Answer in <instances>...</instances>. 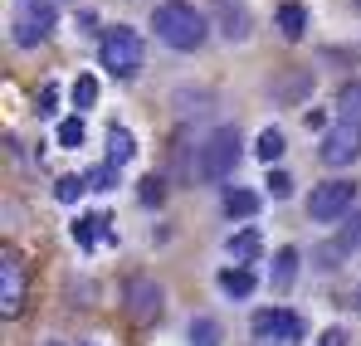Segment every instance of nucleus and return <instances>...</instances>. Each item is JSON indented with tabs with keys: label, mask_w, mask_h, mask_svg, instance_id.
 I'll use <instances>...</instances> for the list:
<instances>
[{
	"label": "nucleus",
	"mask_w": 361,
	"mask_h": 346,
	"mask_svg": "<svg viewBox=\"0 0 361 346\" xmlns=\"http://www.w3.org/2000/svg\"><path fill=\"white\" fill-rule=\"evenodd\" d=\"M249 332L259 342H302L307 322H302L298 312H288V307H259L254 322H249Z\"/></svg>",
	"instance_id": "obj_6"
},
{
	"label": "nucleus",
	"mask_w": 361,
	"mask_h": 346,
	"mask_svg": "<svg viewBox=\"0 0 361 346\" xmlns=\"http://www.w3.org/2000/svg\"><path fill=\"white\" fill-rule=\"evenodd\" d=\"M152 30H157V39H161L166 49H200V44H205V20H200V10L185 5V0L157 5Z\"/></svg>",
	"instance_id": "obj_1"
},
{
	"label": "nucleus",
	"mask_w": 361,
	"mask_h": 346,
	"mask_svg": "<svg viewBox=\"0 0 361 346\" xmlns=\"http://www.w3.org/2000/svg\"><path fill=\"white\" fill-rule=\"evenodd\" d=\"M317 346H347V332H342V327H327V332H322V342Z\"/></svg>",
	"instance_id": "obj_29"
},
{
	"label": "nucleus",
	"mask_w": 361,
	"mask_h": 346,
	"mask_svg": "<svg viewBox=\"0 0 361 346\" xmlns=\"http://www.w3.org/2000/svg\"><path fill=\"white\" fill-rule=\"evenodd\" d=\"M215 5V25H220V35L225 39H249V30H254V15H249V5L244 0H210Z\"/></svg>",
	"instance_id": "obj_9"
},
{
	"label": "nucleus",
	"mask_w": 361,
	"mask_h": 346,
	"mask_svg": "<svg viewBox=\"0 0 361 346\" xmlns=\"http://www.w3.org/2000/svg\"><path fill=\"white\" fill-rule=\"evenodd\" d=\"M20 307H25V264L15 249H5L0 254V312L20 317Z\"/></svg>",
	"instance_id": "obj_8"
},
{
	"label": "nucleus",
	"mask_w": 361,
	"mask_h": 346,
	"mask_svg": "<svg viewBox=\"0 0 361 346\" xmlns=\"http://www.w3.org/2000/svg\"><path fill=\"white\" fill-rule=\"evenodd\" d=\"M35 108H39V117H54V108H59V88L49 83V88L39 93V103H35Z\"/></svg>",
	"instance_id": "obj_28"
},
{
	"label": "nucleus",
	"mask_w": 361,
	"mask_h": 346,
	"mask_svg": "<svg viewBox=\"0 0 361 346\" xmlns=\"http://www.w3.org/2000/svg\"><path fill=\"white\" fill-rule=\"evenodd\" d=\"M225 254H230V259H240V264H254V259L264 254V239H259V230H240V234H230Z\"/></svg>",
	"instance_id": "obj_13"
},
{
	"label": "nucleus",
	"mask_w": 361,
	"mask_h": 346,
	"mask_svg": "<svg viewBox=\"0 0 361 346\" xmlns=\"http://www.w3.org/2000/svg\"><path fill=\"white\" fill-rule=\"evenodd\" d=\"M220 288L230 297H249L254 292V273L249 268H220Z\"/></svg>",
	"instance_id": "obj_18"
},
{
	"label": "nucleus",
	"mask_w": 361,
	"mask_h": 346,
	"mask_svg": "<svg viewBox=\"0 0 361 346\" xmlns=\"http://www.w3.org/2000/svg\"><path fill=\"white\" fill-rule=\"evenodd\" d=\"M93 103H98V78H93V73H83V78L73 83V108H78V113H88Z\"/></svg>",
	"instance_id": "obj_23"
},
{
	"label": "nucleus",
	"mask_w": 361,
	"mask_h": 346,
	"mask_svg": "<svg viewBox=\"0 0 361 346\" xmlns=\"http://www.w3.org/2000/svg\"><path fill=\"white\" fill-rule=\"evenodd\" d=\"M83 185H88V175H59V180H54V200H59V205H73V200L83 195Z\"/></svg>",
	"instance_id": "obj_22"
},
{
	"label": "nucleus",
	"mask_w": 361,
	"mask_h": 346,
	"mask_svg": "<svg viewBox=\"0 0 361 346\" xmlns=\"http://www.w3.org/2000/svg\"><path fill=\"white\" fill-rule=\"evenodd\" d=\"M225 215L230 220H254L259 215V195L254 190H225Z\"/></svg>",
	"instance_id": "obj_16"
},
{
	"label": "nucleus",
	"mask_w": 361,
	"mask_h": 346,
	"mask_svg": "<svg viewBox=\"0 0 361 346\" xmlns=\"http://www.w3.org/2000/svg\"><path fill=\"white\" fill-rule=\"evenodd\" d=\"M137 195H142V205H147V210H157V205L166 200V180H161V175H147Z\"/></svg>",
	"instance_id": "obj_24"
},
{
	"label": "nucleus",
	"mask_w": 361,
	"mask_h": 346,
	"mask_svg": "<svg viewBox=\"0 0 361 346\" xmlns=\"http://www.w3.org/2000/svg\"><path fill=\"white\" fill-rule=\"evenodd\" d=\"M78 30L83 35H98V15H78Z\"/></svg>",
	"instance_id": "obj_30"
},
{
	"label": "nucleus",
	"mask_w": 361,
	"mask_h": 346,
	"mask_svg": "<svg viewBox=\"0 0 361 346\" xmlns=\"http://www.w3.org/2000/svg\"><path fill=\"white\" fill-rule=\"evenodd\" d=\"M142 39H137V30H127V25H113V30H103V68L113 73V78H132V73H142Z\"/></svg>",
	"instance_id": "obj_3"
},
{
	"label": "nucleus",
	"mask_w": 361,
	"mask_h": 346,
	"mask_svg": "<svg viewBox=\"0 0 361 346\" xmlns=\"http://www.w3.org/2000/svg\"><path fill=\"white\" fill-rule=\"evenodd\" d=\"M244 156V142L235 127H215L205 142H200V161H195V175L200 180H225V175L240 166Z\"/></svg>",
	"instance_id": "obj_2"
},
{
	"label": "nucleus",
	"mask_w": 361,
	"mask_h": 346,
	"mask_svg": "<svg viewBox=\"0 0 361 346\" xmlns=\"http://www.w3.org/2000/svg\"><path fill=\"white\" fill-rule=\"evenodd\" d=\"M269 195H274V200H288V195H293V175L274 171V175H269Z\"/></svg>",
	"instance_id": "obj_27"
},
{
	"label": "nucleus",
	"mask_w": 361,
	"mask_h": 346,
	"mask_svg": "<svg viewBox=\"0 0 361 346\" xmlns=\"http://www.w3.org/2000/svg\"><path fill=\"white\" fill-rule=\"evenodd\" d=\"M352 200H357V185H352V180H322V185L307 195V220L332 225V220H342V215L352 210Z\"/></svg>",
	"instance_id": "obj_5"
},
{
	"label": "nucleus",
	"mask_w": 361,
	"mask_h": 346,
	"mask_svg": "<svg viewBox=\"0 0 361 346\" xmlns=\"http://www.w3.org/2000/svg\"><path fill=\"white\" fill-rule=\"evenodd\" d=\"M59 147H83V117H63L59 122Z\"/></svg>",
	"instance_id": "obj_25"
},
{
	"label": "nucleus",
	"mask_w": 361,
	"mask_h": 346,
	"mask_svg": "<svg viewBox=\"0 0 361 346\" xmlns=\"http://www.w3.org/2000/svg\"><path fill=\"white\" fill-rule=\"evenodd\" d=\"M361 244V220H347V230L337 234L332 244H322V268H337V264H347V254Z\"/></svg>",
	"instance_id": "obj_11"
},
{
	"label": "nucleus",
	"mask_w": 361,
	"mask_h": 346,
	"mask_svg": "<svg viewBox=\"0 0 361 346\" xmlns=\"http://www.w3.org/2000/svg\"><path fill=\"white\" fill-rule=\"evenodd\" d=\"M302 30H307V5L302 0H283L279 5V35L283 39H302Z\"/></svg>",
	"instance_id": "obj_12"
},
{
	"label": "nucleus",
	"mask_w": 361,
	"mask_h": 346,
	"mask_svg": "<svg viewBox=\"0 0 361 346\" xmlns=\"http://www.w3.org/2000/svg\"><path fill=\"white\" fill-rule=\"evenodd\" d=\"M337 122H361V83H347L337 93Z\"/></svg>",
	"instance_id": "obj_19"
},
{
	"label": "nucleus",
	"mask_w": 361,
	"mask_h": 346,
	"mask_svg": "<svg viewBox=\"0 0 361 346\" xmlns=\"http://www.w3.org/2000/svg\"><path fill=\"white\" fill-rule=\"evenodd\" d=\"M220 337H225V332H220L215 317H195V322H190V346H220Z\"/></svg>",
	"instance_id": "obj_21"
},
{
	"label": "nucleus",
	"mask_w": 361,
	"mask_h": 346,
	"mask_svg": "<svg viewBox=\"0 0 361 346\" xmlns=\"http://www.w3.org/2000/svg\"><path fill=\"white\" fill-rule=\"evenodd\" d=\"M54 20H59L54 0H20V5H15V25H10V39H15L20 49H35V44H44V39H49Z\"/></svg>",
	"instance_id": "obj_4"
},
{
	"label": "nucleus",
	"mask_w": 361,
	"mask_h": 346,
	"mask_svg": "<svg viewBox=\"0 0 361 346\" xmlns=\"http://www.w3.org/2000/svg\"><path fill=\"white\" fill-rule=\"evenodd\" d=\"M298 278V249L288 244V249H279L274 254V288L279 292H288V283Z\"/></svg>",
	"instance_id": "obj_15"
},
{
	"label": "nucleus",
	"mask_w": 361,
	"mask_h": 346,
	"mask_svg": "<svg viewBox=\"0 0 361 346\" xmlns=\"http://www.w3.org/2000/svg\"><path fill=\"white\" fill-rule=\"evenodd\" d=\"M132 152H137L132 132H127V127H108V166H127Z\"/></svg>",
	"instance_id": "obj_14"
},
{
	"label": "nucleus",
	"mask_w": 361,
	"mask_h": 346,
	"mask_svg": "<svg viewBox=\"0 0 361 346\" xmlns=\"http://www.w3.org/2000/svg\"><path fill=\"white\" fill-rule=\"evenodd\" d=\"M361 156V122H332V132L322 137V161L327 166H352Z\"/></svg>",
	"instance_id": "obj_7"
},
{
	"label": "nucleus",
	"mask_w": 361,
	"mask_h": 346,
	"mask_svg": "<svg viewBox=\"0 0 361 346\" xmlns=\"http://www.w3.org/2000/svg\"><path fill=\"white\" fill-rule=\"evenodd\" d=\"M157 312H161V288H157L152 278H137V283L127 288V317L147 327V322H152Z\"/></svg>",
	"instance_id": "obj_10"
},
{
	"label": "nucleus",
	"mask_w": 361,
	"mask_h": 346,
	"mask_svg": "<svg viewBox=\"0 0 361 346\" xmlns=\"http://www.w3.org/2000/svg\"><path fill=\"white\" fill-rule=\"evenodd\" d=\"M88 185H93V190H113V185H118V166H93V171H88Z\"/></svg>",
	"instance_id": "obj_26"
},
{
	"label": "nucleus",
	"mask_w": 361,
	"mask_h": 346,
	"mask_svg": "<svg viewBox=\"0 0 361 346\" xmlns=\"http://www.w3.org/2000/svg\"><path fill=\"white\" fill-rule=\"evenodd\" d=\"M49 346H59V342H49Z\"/></svg>",
	"instance_id": "obj_31"
},
{
	"label": "nucleus",
	"mask_w": 361,
	"mask_h": 346,
	"mask_svg": "<svg viewBox=\"0 0 361 346\" xmlns=\"http://www.w3.org/2000/svg\"><path fill=\"white\" fill-rule=\"evenodd\" d=\"M103 234H108V215H83V220H73V239H78L83 249H93Z\"/></svg>",
	"instance_id": "obj_17"
},
{
	"label": "nucleus",
	"mask_w": 361,
	"mask_h": 346,
	"mask_svg": "<svg viewBox=\"0 0 361 346\" xmlns=\"http://www.w3.org/2000/svg\"><path fill=\"white\" fill-rule=\"evenodd\" d=\"M88 346H93V342H88Z\"/></svg>",
	"instance_id": "obj_32"
},
{
	"label": "nucleus",
	"mask_w": 361,
	"mask_h": 346,
	"mask_svg": "<svg viewBox=\"0 0 361 346\" xmlns=\"http://www.w3.org/2000/svg\"><path fill=\"white\" fill-rule=\"evenodd\" d=\"M283 147H288V142H283V132H279V127H269V132H259L254 156H259V161H279V156H283Z\"/></svg>",
	"instance_id": "obj_20"
}]
</instances>
